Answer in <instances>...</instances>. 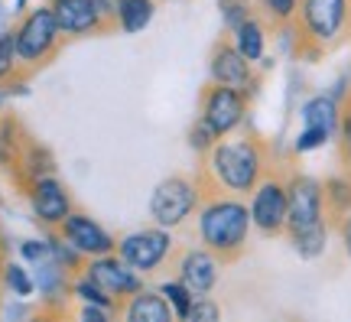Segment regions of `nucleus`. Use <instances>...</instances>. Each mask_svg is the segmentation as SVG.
I'll return each instance as SVG.
<instances>
[{"label":"nucleus","instance_id":"1","mask_svg":"<svg viewBox=\"0 0 351 322\" xmlns=\"http://www.w3.org/2000/svg\"><path fill=\"white\" fill-rule=\"evenodd\" d=\"M289 209H287V228L283 235L289 238L293 251L306 260L322 257L328 248V205H326V183L315 176L296 173L287 179Z\"/></svg>","mask_w":351,"mask_h":322},{"label":"nucleus","instance_id":"2","mask_svg":"<svg viewBox=\"0 0 351 322\" xmlns=\"http://www.w3.org/2000/svg\"><path fill=\"white\" fill-rule=\"evenodd\" d=\"M251 209L241 196H212L205 198L195 211V231L199 241L208 251H215L221 260H234L244 254L251 238Z\"/></svg>","mask_w":351,"mask_h":322},{"label":"nucleus","instance_id":"3","mask_svg":"<svg viewBox=\"0 0 351 322\" xmlns=\"http://www.w3.org/2000/svg\"><path fill=\"white\" fill-rule=\"evenodd\" d=\"M205 170L215 179V186L231 196H251L254 186L267 173V157L263 147L251 137H238V140H218L208 153Z\"/></svg>","mask_w":351,"mask_h":322},{"label":"nucleus","instance_id":"4","mask_svg":"<svg viewBox=\"0 0 351 322\" xmlns=\"http://www.w3.org/2000/svg\"><path fill=\"white\" fill-rule=\"evenodd\" d=\"M13 39H16V62H20V69L33 72V69H43L49 62L65 36L59 23H56L52 7L46 3V7H33L26 13L20 26L13 30Z\"/></svg>","mask_w":351,"mask_h":322},{"label":"nucleus","instance_id":"5","mask_svg":"<svg viewBox=\"0 0 351 322\" xmlns=\"http://www.w3.org/2000/svg\"><path fill=\"white\" fill-rule=\"evenodd\" d=\"M202 192L199 183L189 176H166L163 183H156L150 192V222L160 228H182V225L199 211Z\"/></svg>","mask_w":351,"mask_h":322},{"label":"nucleus","instance_id":"6","mask_svg":"<svg viewBox=\"0 0 351 322\" xmlns=\"http://www.w3.org/2000/svg\"><path fill=\"white\" fill-rule=\"evenodd\" d=\"M300 30L313 46H332L345 36L351 20V0H300Z\"/></svg>","mask_w":351,"mask_h":322},{"label":"nucleus","instance_id":"7","mask_svg":"<svg viewBox=\"0 0 351 322\" xmlns=\"http://www.w3.org/2000/svg\"><path fill=\"white\" fill-rule=\"evenodd\" d=\"M247 209H251V225L261 231L263 238L283 235V228H287V209H289L287 179L263 173V179L254 186V192H251Z\"/></svg>","mask_w":351,"mask_h":322},{"label":"nucleus","instance_id":"8","mask_svg":"<svg viewBox=\"0 0 351 322\" xmlns=\"http://www.w3.org/2000/svg\"><path fill=\"white\" fill-rule=\"evenodd\" d=\"M117 254L140 273H153L156 267H163L166 257L173 254V235L169 228L150 225V228H137L130 235L117 238Z\"/></svg>","mask_w":351,"mask_h":322},{"label":"nucleus","instance_id":"9","mask_svg":"<svg viewBox=\"0 0 351 322\" xmlns=\"http://www.w3.org/2000/svg\"><path fill=\"white\" fill-rule=\"evenodd\" d=\"M205 124L212 127L218 137L234 134L244 117H247V95L238 91V88H228V85H208L205 95H202V114H199Z\"/></svg>","mask_w":351,"mask_h":322},{"label":"nucleus","instance_id":"10","mask_svg":"<svg viewBox=\"0 0 351 322\" xmlns=\"http://www.w3.org/2000/svg\"><path fill=\"white\" fill-rule=\"evenodd\" d=\"M82 273H88V277H91L101 290H108L117 303H124V297H134L140 286H147L143 284V273L134 271L117 251H111V254H98V257H85Z\"/></svg>","mask_w":351,"mask_h":322},{"label":"nucleus","instance_id":"11","mask_svg":"<svg viewBox=\"0 0 351 322\" xmlns=\"http://www.w3.org/2000/svg\"><path fill=\"white\" fill-rule=\"evenodd\" d=\"M59 235L82 254V257H98V254H111L117 248V238L98 222L91 218L88 211H69L65 222L59 225Z\"/></svg>","mask_w":351,"mask_h":322},{"label":"nucleus","instance_id":"12","mask_svg":"<svg viewBox=\"0 0 351 322\" xmlns=\"http://www.w3.org/2000/svg\"><path fill=\"white\" fill-rule=\"evenodd\" d=\"M208 75H212L215 85L238 88V91H244V95L251 98V91H254V62L238 49V46H234V43L221 39V43L215 46L212 56H208Z\"/></svg>","mask_w":351,"mask_h":322},{"label":"nucleus","instance_id":"13","mask_svg":"<svg viewBox=\"0 0 351 322\" xmlns=\"http://www.w3.org/2000/svg\"><path fill=\"white\" fill-rule=\"evenodd\" d=\"M29 209H33L39 225L59 228L65 222V215L72 211V196L56 176H43V179L29 183Z\"/></svg>","mask_w":351,"mask_h":322},{"label":"nucleus","instance_id":"14","mask_svg":"<svg viewBox=\"0 0 351 322\" xmlns=\"http://www.w3.org/2000/svg\"><path fill=\"white\" fill-rule=\"evenodd\" d=\"M176 271H179V280L195 297H208L215 286H218V277H221V257L215 251H208L205 244L202 248H189V251H182Z\"/></svg>","mask_w":351,"mask_h":322},{"label":"nucleus","instance_id":"15","mask_svg":"<svg viewBox=\"0 0 351 322\" xmlns=\"http://www.w3.org/2000/svg\"><path fill=\"white\" fill-rule=\"evenodd\" d=\"M56 23L62 36H88V33H108L104 16L98 10V0H52Z\"/></svg>","mask_w":351,"mask_h":322},{"label":"nucleus","instance_id":"16","mask_svg":"<svg viewBox=\"0 0 351 322\" xmlns=\"http://www.w3.org/2000/svg\"><path fill=\"white\" fill-rule=\"evenodd\" d=\"M121 312H124L127 322H173L176 319V312L166 303V297L160 290H150V286H140L134 297H127V303H121Z\"/></svg>","mask_w":351,"mask_h":322},{"label":"nucleus","instance_id":"17","mask_svg":"<svg viewBox=\"0 0 351 322\" xmlns=\"http://www.w3.org/2000/svg\"><path fill=\"white\" fill-rule=\"evenodd\" d=\"M339 124H341V108L332 95H315L302 104V127H313L322 130L328 137H339Z\"/></svg>","mask_w":351,"mask_h":322},{"label":"nucleus","instance_id":"18","mask_svg":"<svg viewBox=\"0 0 351 322\" xmlns=\"http://www.w3.org/2000/svg\"><path fill=\"white\" fill-rule=\"evenodd\" d=\"M156 3L153 0H117L114 7V30H121L127 36H137L153 23Z\"/></svg>","mask_w":351,"mask_h":322},{"label":"nucleus","instance_id":"19","mask_svg":"<svg viewBox=\"0 0 351 322\" xmlns=\"http://www.w3.org/2000/svg\"><path fill=\"white\" fill-rule=\"evenodd\" d=\"M231 43H234L251 62H261L263 52H267V26H263L257 16H251V20H244V23L231 33Z\"/></svg>","mask_w":351,"mask_h":322},{"label":"nucleus","instance_id":"20","mask_svg":"<svg viewBox=\"0 0 351 322\" xmlns=\"http://www.w3.org/2000/svg\"><path fill=\"white\" fill-rule=\"evenodd\" d=\"M20 166H23V173L29 183H33V179H43V176H56L52 153L46 147H39V143H26L23 157H20Z\"/></svg>","mask_w":351,"mask_h":322},{"label":"nucleus","instance_id":"21","mask_svg":"<svg viewBox=\"0 0 351 322\" xmlns=\"http://www.w3.org/2000/svg\"><path fill=\"white\" fill-rule=\"evenodd\" d=\"M23 157V140H20V127L10 117H0V166H20Z\"/></svg>","mask_w":351,"mask_h":322},{"label":"nucleus","instance_id":"22","mask_svg":"<svg viewBox=\"0 0 351 322\" xmlns=\"http://www.w3.org/2000/svg\"><path fill=\"white\" fill-rule=\"evenodd\" d=\"M72 297H78L82 303H98V306H108V310H114V312L121 310V303H117L108 290H101V286L95 284L88 273H82V277H75V280H72Z\"/></svg>","mask_w":351,"mask_h":322},{"label":"nucleus","instance_id":"23","mask_svg":"<svg viewBox=\"0 0 351 322\" xmlns=\"http://www.w3.org/2000/svg\"><path fill=\"white\" fill-rule=\"evenodd\" d=\"M160 293L166 297V303L173 306L176 319H189V310H192V299H195V293L189 290L179 277L176 280H166V284H160Z\"/></svg>","mask_w":351,"mask_h":322},{"label":"nucleus","instance_id":"24","mask_svg":"<svg viewBox=\"0 0 351 322\" xmlns=\"http://www.w3.org/2000/svg\"><path fill=\"white\" fill-rule=\"evenodd\" d=\"M254 3L257 0H218V10H221V23L234 33L244 20H251V16H257L254 13Z\"/></svg>","mask_w":351,"mask_h":322},{"label":"nucleus","instance_id":"25","mask_svg":"<svg viewBox=\"0 0 351 322\" xmlns=\"http://www.w3.org/2000/svg\"><path fill=\"white\" fill-rule=\"evenodd\" d=\"M257 7L270 23H289L300 13V0H257Z\"/></svg>","mask_w":351,"mask_h":322},{"label":"nucleus","instance_id":"26","mask_svg":"<svg viewBox=\"0 0 351 322\" xmlns=\"http://www.w3.org/2000/svg\"><path fill=\"white\" fill-rule=\"evenodd\" d=\"M3 284L10 286L16 297H29V293L36 290L33 277H29L26 267H20V264H7V267H3Z\"/></svg>","mask_w":351,"mask_h":322},{"label":"nucleus","instance_id":"27","mask_svg":"<svg viewBox=\"0 0 351 322\" xmlns=\"http://www.w3.org/2000/svg\"><path fill=\"white\" fill-rule=\"evenodd\" d=\"M16 69H20V62H16V39H13L10 30V33H0V82H7Z\"/></svg>","mask_w":351,"mask_h":322},{"label":"nucleus","instance_id":"28","mask_svg":"<svg viewBox=\"0 0 351 322\" xmlns=\"http://www.w3.org/2000/svg\"><path fill=\"white\" fill-rule=\"evenodd\" d=\"M218 140H221V137L215 134V130L205 124L202 117L195 121V124H192V130H189V147L195 150V153H208V150H212Z\"/></svg>","mask_w":351,"mask_h":322},{"label":"nucleus","instance_id":"29","mask_svg":"<svg viewBox=\"0 0 351 322\" xmlns=\"http://www.w3.org/2000/svg\"><path fill=\"white\" fill-rule=\"evenodd\" d=\"M221 319V310L212 297H195L192 299V310H189L186 322H218Z\"/></svg>","mask_w":351,"mask_h":322},{"label":"nucleus","instance_id":"30","mask_svg":"<svg viewBox=\"0 0 351 322\" xmlns=\"http://www.w3.org/2000/svg\"><path fill=\"white\" fill-rule=\"evenodd\" d=\"M23 257L29 260V264L52 260V241H26V244H23Z\"/></svg>","mask_w":351,"mask_h":322},{"label":"nucleus","instance_id":"31","mask_svg":"<svg viewBox=\"0 0 351 322\" xmlns=\"http://www.w3.org/2000/svg\"><path fill=\"white\" fill-rule=\"evenodd\" d=\"M114 316V310L108 306H98V303H82V319L88 322H108Z\"/></svg>","mask_w":351,"mask_h":322},{"label":"nucleus","instance_id":"32","mask_svg":"<svg viewBox=\"0 0 351 322\" xmlns=\"http://www.w3.org/2000/svg\"><path fill=\"white\" fill-rule=\"evenodd\" d=\"M339 235H341V244H345V254L351 257V209L339 215Z\"/></svg>","mask_w":351,"mask_h":322},{"label":"nucleus","instance_id":"33","mask_svg":"<svg viewBox=\"0 0 351 322\" xmlns=\"http://www.w3.org/2000/svg\"><path fill=\"white\" fill-rule=\"evenodd\" d=\"M339 147H341V163L351 176V137H339Z\"/></svg>","mask_w":351,"mask_h":322},{"label":"nucleus","instance_id":"34","mask_svg":"<svg viewBox=\"0 0 351 322\" xmlns=\"http://www.w3.org/2000/svg\"><path fill=\"white\" fill-rule=\"evenodd\" d=\"M20 7H26V0H16V10H20Z\"/></svg>","mask_w":351,"mask_h":322},{"label":"nucleus","instance_id":"35","mask_svg":"<svg viewBox=\"0 0 351 322\" xmlns=\"http://www.w3.org/2000/svg\"><path fill=\"white\" fill-rule=\"evenodd\" d=\"M0 104H3V91H0Z\"/></svg>","mask_w":351,"mask_h":322}]
</instances>
